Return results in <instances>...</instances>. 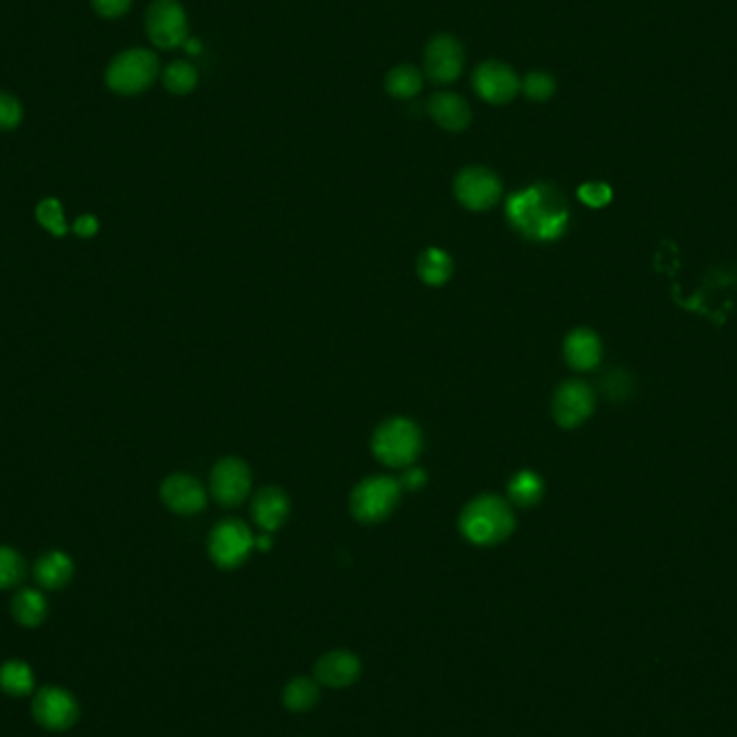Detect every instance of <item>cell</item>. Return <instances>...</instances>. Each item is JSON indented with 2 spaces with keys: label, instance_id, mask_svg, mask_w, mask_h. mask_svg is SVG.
<instances>
[{
  "label": "cell",
  "instance_id": "obj_8",
  "mask_svg": "<svg viewBox=\"0 0 737 737\" xmlns=\"http://www.w3.org/2000/svg\"><path fill=\"white\" fill-rule=\"evenodd\" d=\"M253 548L255 540L240 520H224L209 535V556L222 569L240 567Z\"/></svg>",
  "mask_w": 737,
  "mask_h": 737
},
{
  "label": "cell",
  "instance_id": "obj_12",
  "mask_svg": "<svg viewBox=\"0 0 737 737\" xmlns=\"http://www.w3.org/2000/svg\"><path fill=\"white\" fill-rule=\"evenodd\" d=\"M250 490V470L235 457L220 460L211 473V492L220 505H240Z\"/></svg>",
  "mask_w": 737,
  "mask_h": 737
},
{
  "label": "cell",
  "instance_id": "obj_30",
  "mask_svg": "<svg viewBox=\"0 0 737 737\" xmlns=\"http://www.w3.org/2000/svg\"><path fill=\"white\" fill-rule=\"evenodd\" d=\"M522 87H525V93H527L531 100L544 102V100L553 98L556 82H554L553 76L542 74V72H535V74H529V76L525 78Z\"/></svg>",
  "mask_w": 737,
  "mask_h": 737
},
{
  "label": "cell",
  "instance_id": "obj_19",
  "mask_svg": "<svg viewBox=\"0 0 737 737\" xmlns=\"http://www.w3.org/2000/svg\"><path fill=\"white\" fill-rule=\"evenodd\" d=\"M74 576V563L67 554L52 551L39 556V560L35 563V580L50 591L63 589Z\"/></svg>",
  "mask_w": 737,
  "mask_h": 737
},
{
  "label": "cell",
  "instance_id": "obj_21",
  "mask_svg": "<svg viewBox=\"0 0 737 737\" xmlns=\"http://www.w3.org/2000/svg\"><path fill=\"white\" fill-rule=\"evenodd\" d=\"M35 688L33 669L22 660H9L0 667V690L9 697H26Z\"/></svg>",
  "mask_w": 737,
  "mask_h": 737
},
{
  "label": "cell",
  "instance_id": "obj_11",
  "mask_svg": "<svg viewBox=\"0 0 737 737\" xmlns=\"http://www.w3.org/2000/svg\"><path fill=\"white\" fill-rule=\"evenodd\" d=\"M462 69H464L462 43L451 35L434 37L425 50V72L429 80L438 85H449L460 78Z\"/></svg>",
  "mask_w": 737,
  "mask_h": 737
},
{
  "label": "cell",
  "instance_id": "obj_34",
  "mask_svg": "<svg viewBox=\"0 0 737 737\" xmlns=\"http://www.w3.org/2000/svg\"><path fill=\"white\" fill-rule=\"evenodd\" d=\"M100 224H98V218L95 216H80L76 222H74V231L78 237H93L98 233Z\"/></svg>",
  "mask_w": 737,
  "mask_h": 737
},
{
  "label": "cell",
  "instance_id": "obj_20",
  "mask_svg": "<svg viewBox=\"0 0 737 737\" xmlns=\"http://www.w3.org/2000/svg\"><path fill=\"white\" fill-rule=\"evenodd\" d=\"M11 615L24 628H37L48 615L46 597L35 589H22L11 599Z\"/></svg>",
  "mask_w": 737,
  "mask_h": 737
},
{
  "label": "cell",
  "instance_id": "obj_5",
  "mask_svg": "<svg viewBox=\"0 0 737 737\" xmlns=\"http://www.w3.org/2000/svg\"><path fill=\"white\" fill-rule=\"evenodd\" d=\"M399 494H401V488L395 479L368 477L352 492V501H350L352 514L363 525H377L392 514L399 501Z\"/></svg>",
  "mask_w": 737,
  "mask_h": 737
},
{
  "label": "cell",
  "instance_id": "obj_9",
  "mask_svg": "<svg viewBox=\"0 0 737 737\" xmlns=\"http://www.w3.org/2000/svg\"><path fill=\"white\" fill-rule=\"evenodd\" d=\"M501 194H503L501 180L483 167L464 169L455 180L457 201L473 211H486V209L494 207L499 203Z\"/></svg>",
  "mask_w": 737,
  "mask_h": 737
},
{
  "label": "cell",
  "instance_id": "obj_33",
  "mask_svg": "<svg viewBox=\"0 0 737 737\" xmlns=\"http://www.w3.org/2000/svg\"><path fill=\"white\" fill-rule=\"evenodd\" d=\"M630 390H632V382L623 371H615L606 377V392L612 399H625L630 395Z\"/></svg>",
  "mask_w": 737,
  "mask_h": 737
},
{
  "label": "cell",
  "instance_id": "obj_35",
  "mask_svg": "<svg viewBox=\"0 0 737 737\" xmlns=\"http://www.w3.org/2000/svg\"><path fill=\"white\" fill-rule=\"evenodd\" d=\"M401 483H403L405 490H418L425 483V473L423 470H410V473L403 475Z\"/></svg>",
  "mask_w": 737,
  "mask_h": 737
},
{
  "label": "cell",
  "instance_id": "obj_26",
  "mask_svg": "<svg viewBox=\"0 0 737 737\" xmlns=\"http://www.w3.org/2000/svg\"><path fill=\"white\" fill-rule=\"evenodd\" d=\"M196 80H198V74L196 69L185 63V61H173L165 74H163V82L165 87L176 93V95H185L190 93L194 87H196Z\"/></svg>",
  "mask_w": 737,
  "mask_h": 737
},
{
  "label": "cell",
  "instance_id": "obj_14",
  "mask_svg": "<svg viewBox=\"0 0 737 737\" xmlns=\"http://www.w3.org/2000/svg\"><path fill=\"white\" fill-rule=\"evenodd\" d=\"M361 671H363V667H361L359 656L348 651V649L328 651L313 667V675H315L318 684L328 686V688L352 686L361 677Z\"/></svg>",
  "mask_w": 737,
  "mask_h": 737
},
{
  "label": "cell",
  "instance_id": "obj_25",
  "mask_svg": "<svg viewBox=\"0 0 737 737\" xmlns=\"http://www.w3.org/2000/svg\"><path fill=\"white\" fill-rule=\"evenodd\" d=\"M421 87L423 78L414 65H399L386 76V91L399 100H412Z\"/></svg>",
  "mask_w": 737,
  "mask_h": 737
},
{
  "label": "cell",
  "instance_id": "obj_3",
  "mask_svg": "<svg viewBox=\"0 0 737 737\" xmlns=\"http://www.w3.org/2000/svg\"><path fill=\"white\" fill-rule=\"evenodd\" d=\"M160 74L158 56L145 48H130L117 54L106 69V85L119 95L147 91Z\"/></svg>",
  "mask_w": 737,
  "mask_h": 737
},
{
  "label": "cell",
  "instance_id": "obj_13",
  "mask_svg": "<svg viewBox=\"0 0 737 737\" xmlns=\"http://www.w3.org/2000/svg\"><path fill=\"white\" fill-rule=\"evenodd\" d=\"M593 390L582 382H567L554 395L553 412L560 427H578L593 412Z\"/></svg>",
  "mask_w": 737,
  "mask_h": 737
},
{
  "label": "cell",
  "instance_id": "obj_23",
  "mask_svg": "<svg viewBox=\"0 0 737 737\" xmlns=\"http://www.w3.org/2000/svg\"><path fill=\"white\" fill-rule=\"evenodd\" d=\"M318 699H320L318 682L309 677H296L283 690V703L289 712H309L315 708Z\"/></svg>",
  "mask_w": 737,
  "mask_h": 737
},
{
  "label": "cell",
  "instance_id": "obj_29",
  "mask_svg": "<svg viewBox=\"0 0 737 737\" xmlns=\"http://www.w3.org/2000/svg\"><path fill=\"white\" fill-rule=\"evenodd\" d=\"M22 104L15 95L0 91V130L9 132L22 124Z\"/></svg>",
  "mask_w": 737,
  "mask_h": 737
},
{
  "label": "cell",
  "instance_id": "obj_32",
  "mask_svg": "<svg viewBox=\"0 0 737 737\" xmlns=\"http://www.w3.org/2000/svg\"><path fill=\"white\" fill-rule=\"evenodd\" d=\"M91 4L98 15L106 20H117L130 11L132 0H91Z\"/></svg>",
  "mask_w": 737,
  "mask_h": 737
},
{
  "label": "cell",
  "instance_id": "obj_15",
  "mask_svg": "<svg viewBox=\"0 0 737 737\" xmlns=\"http://www.w3.org/2000/svg\"><path fill=\"white\" fill-rule=\"evenodd\" d=\"M163 501L171 512L180 516H192L205 507L207 496L196 479L188 475H173L163 486Z\"/></svg>",
  "mask_w": 737,
  "mask_h": 737
},
{
  "label": "cell",
  "instance_id": "obj_27",
  "mask_svg": "<svg viewBox=\"0 0 737 737\" xmlns=\"http://www.w3.org/2000/svg\"><path fill=\"white\" fill-rule=\"evenodd\" d=\"M26 573V563L22 554L15 553L13 548L0 546V589H11L22 582Z\"/></svg>",
  "mask_w": 737,
  "mask_h": 737
},
{
  "label": "cell",
  "instance_id": "obj_18",
  "mask_svg": "<svg viewBox=\"0 0 737 737\" xmlns=\"http://www.w3.org/2000/svg\"><path fill=\"white\" fill-rule=\"evenodd\" d=\"M565 359L580 371L597 367L602 361V341L593 331L578 328L565 339Z\"/></svg>",
  "mask_w": 737,
  "mask_h": 737
},
{
  "label": "cell",
  "instance_id": "obj_4",
  "mask_svg": "<svg viewBox=\"0 0 737 737\" xmlns=\"http://www.w3.org/2000/svg\"><path fill=\"white\" fill-rule=\"evenodd\" d=\"M371 447L382 464L390 468H403L416 460L421 449V434L412 421L390 418L377 427Z\"/></svg>",
  "mask_w": 737,
  "mask_h": 737
},
{
  "label": "cell",
  "instance_id": "obj_28",
  "mask_svg": "<svg viewBox=\"0 0 737 737\" xmlns=\"http://www.w3.org/2000/svg\"><path fill=\"white\" fill-rule=\"evenodd\" d=\"M37 220L46 231H50L56 237H63L67 233L65 214H63V207L56 198H43L37 205Z\"/></svg>",
  "mask_w": 737,
  "mask_h": 737
},
{
  "label": "cell",
  "instance_id": "obj_10",
  "mask_svg": "<svg viewBox=\"0 0 737 737\" xmlns=\"http://www.w3.org/2000/svg\"><path fill=\"white\" fill-rule=\"evenodd\" d=\"M475 91L481 100L490 104H507L512 102L520 91V78L516 72L499 61H486L475 69L473 76Z\"/></svg>",
  "mask_w": 737,
  "mask_h": 737
},
{
  "label": "cell",
  "instance_id": "obj_31",
  "mask_svg": "<svg viewBox=\"0 0 737 737\" xmlns=\"http://www.w3.org/2000/svg\"><path fill=\"white\" fill-rule=\"evenodd\" d=\"M578 196L589 207H604L612 201V188L602 182H591V184H582L578 188Z\"/></svg>",
  "mask_w": 737,
  "mask_h": 737
},
{
  "label": "cell",
  "instance_id": "obj_24",
  "mask_svg": "<svg viewBox=\"0 0 737 737\" xmlns=\"http://www.w3.org/2000/svg\"><path fill=\"white\" fill-rule=\"evenodd\" d=\"M509 496L520 507H533L544 496V481L533 470H522L509 481Z\"/></svg>",
  "mask_w": 737,
  "mask_h": 737
},
{
  "label": "cell",
  "instance_id": "obj_7",
  "mask_svg": "<svg viewBox=\"0 0 737 737\" xmlns=\"http://www.w3.org/2000/svg\"><path fill=\"white\" fill-rule=\"evenodd\" d=\"M78 716V703L65 688L46 686L33 699V719L48 732H67L76 725Z\"/></svg>",
  "mask_w": 737,
  "mask_h": 737
},
{
  "label": "cell",
  "instance_id": "obj_17",
  "mask_svg": "<svg viewBox=\"0 0 737 737\" xmlns=\"http://www.w3.org/2000/svg\"><path fill=\"white\" fill-rule=\"evenodd\" d=\"M287 514L289 501L279 488H266L253 501V518L268 533L276 531L287 520Z\"/></svg>",
  "mask_w": 737,
  "mask_h": 737
},
{
  "label": "cell",
  "instance_id": "obj_36",
  "mask_svg": "<svg viewBox=\"0 0 737 737\" xmlns=\"http://www.w3.org/2000/svg\"><path fill=\"white\" fill-rule=\"evenodd\" d=\"M184 48L188 54H198L203 46H201L198 39H190V37H188V39H185Z\"/></svg>",
  "mask_w": 737,
  "mask_h": 737
},
{
  "label": "cell",
  "instance_id": "obj_1",
  "mask_svg": "<svg viewBox=\"0 0 737 737\" xmlns=\"http://www.w3.org/2000/svg\"><path fill=\"white\" fill-rule=\"evenodd\" d=\"M507 218L525 237L533 242H553L565 233L569 211L556 188L538 184L509 196Z\"/></svg>",
  "mask_w": 737,
  "mask_h": 737
},
{
  "label": "cell",
  "instance_id": "obj_2",
  "mask_svg": "<svg viewBox=\"0 0 737 737\" xmlns=\"http://www.w3.org/2000/svg\"><path fill=\"white\" fill-rule=\"evenodd\" d=\"M460 529L475 546H496L514 533L516 516L503 499L479 496L464 509Z\"/></svg>",
  "mask_w": 737,
  "mask_h": 737
},
{
  "label": "cell",
  "instance_id": "obj_22",
  "mask_svg": "<svg viewBox=\"0 0 737 737\" xmlns=\"http://www.w3.org/2000/svg\"><path fill=\"white\" fill-rule=\"evenodd\" d=\"M451 274H453V261L444 250L427 248L418 257V276L423 279V283L431 287H440L451 279Z\"/></svg>",
  "mask_w": 737,
  "mask_h": 737
},
{
  "label": "cell",
  "instance_id": "obj_6",
  "mask_svg": "<svg viewBox=\"0 0 737 737\" xmlns=\"http://www.w3.org/2000/svg\"><path fill=\"white\" fill-rule=\"evenodd\" d=\"M147 35L156 48L173 50L188 39V17L178 0H154L145 17Z\"/></svg>",
  "mask_w": 737,
  "mask_h": 737
},
{
  "label": "cell",
  "instance_id": "obj_16",
  "mask_svg": "<svg viewBox=\"0 0 737 737\" xmlns=\"http://www.w3.org/2000/svg\"><path fill=\"white\" fill-rule=\"evenodd\" d=\"M427 111H429L431 119L449 132L466 130L470 126V119H473L468 102L462 95H455V93H436L429 100Z\"/></svg>",
  "mask_w": 737,
  "mask_h": 737
},
{
  "label": "cell",
  "instance_id": "obj_37",
  "mask_svg": "<svg viewBox=\"0 0 737 737\" xmlns=\"http://www.w3.org/2000/svg\"><path fill=\"white\" fill-rule=\"evenodd\" d=\"M270 542H272L270 538H261V540L255 542V546H257L259 551H268V548H270Z\"/></svg>",
  "mask_w": 737,
  "mask_h": 737
}]
</instances>
